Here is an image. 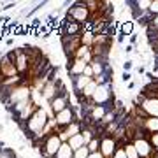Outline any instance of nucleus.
<instances>
[{"mask_svg": "<svg viewBox=\"0 0 158 158\" xmlns=\"http://www.w3.org/2000/svg\"><path fill=\"white\" fill-rule=\"evenodd\" d=\"M107 107L106 106H91L90 109V119H93L95 123H100L102 119H104V116L107 114Z\"/></svg>", "mask_w": 158, "mask_h": 158, "instance_id": "obj_13", "label": "nucleus"}, {"mask_svg": "<svg viewBox=\"0 0 158 158\" xmlns=\"http://www.w3.org/2000/svg\"><path fill=\"white\" fill-rule=\"evenodd\" d=\"M149 142H151V146L155 148V151L158 149V134H151V135H148Z\"/></svg>", "mask_w": 158, "mask_h": 158, "instance_id": "obj_25", "label": "nucleus"}, {"mask_svg": "<svg viewBox=\"0 0 158 158\" xmlns=\"http://www.w3.org/2000/svg\"><path fill=\"white\" fill-rule=\"evenodd\" d=\"M90 18H91V11L88 9L85 2H74L67 11V19L79 23V25H86Z\"/></svg>", "mask_w": 158, "mask_h": 158, "instance_id": "obj_2", "label": "nucleus"}, {"mask_svg": "<svg viewBox=\"0 0 158 158\" xmlns=\"http://www.w3.org/2000/svg\"><path fill=\"white\" fill-rule=\"evenodd\" d=\"M88 149H90V153L100 151V137H93V141L88 144Z\"/></svg>", "mask_w": 158, "mask_h": 158, "instance_id": "obj_21", "label": "nucleus"}, {"mask_svg": "<svg viewBox=\"0 0 158 158\" xmlns=\"http://www.w3.org/2000/svg\"><path fill=\"white\" fill-rule=\"evenodd\" d=\"M69 107V98H67V93L62 90V93L55 98V100L49 104V109H51V113H53V116L58 113H62L63 109H67Z\"/></svg>", "mask_w": 158, "mask_h": 158, "instance_id": "obj_11", "label": "nucleus"}, {"mask_svg": "<svg viewBox=\"0 0 158 158\" xmlns=\"http://www.w3.org/2000/svg\"><path fill=\"white\" fill-rule=\"evenodd\" d=\"M53 121H55V125L58 127V132L62 128H65V127H69L70 123H74L76 121V113H74V109L69 106L67 109H63L62 113H58L53 116Z\"/></svg>", "mask_w": 158, "mask_h": 158, "instance_id": "obj_7", "label": "nucleus"}, {"mask_svg": "<svg viewBox=\"0 0 158 158\" xmlns=\"http://www.w3.org/2000/svg\"><path fill=\"white\" fill-rule=\"evenodd\" d=\"M88 158H104V155H102L100 151H97V153H90V156Z\"/></svg>", "mask_w": 158, "mask_h": 158, "instance_id": "obj_30", "label": "nucleus"}, {"mask_svg": "<svg viewBox=\"0 0 158 158\" xmlns=\"http://www.w3.org/2000/svg\"><path fill=\"white\" fill-rule=\"evenodd\" d=\"M69 146L72 148L74 151H77L79 148L86 146V144H85V141H83V135H81V134H77V135H74L72 139H69Z\"/></svg>", "mask_w": 158, "mask_h": 158, "instance_id": "obj_17", "label": "nucleus"}, {"mask_svg": "<svg viewBox=\"0 0 158 158\" xmlns=\"http://www.w3.org/2000/svg\"><path fill=\"white\" fill-rule=\"evenodd\" d=\"M130 79H132V74H130V72H123L121 81H123V83H130Z\"/></svg>", "mask_w": 158, "mask_h": 158, "instance_id": "obj_29", "label": "nucleus"}, {"mask_svg": "<svg viewBox=\"0 0 158 158\" xmlns=\"http://www.w3.org/2000/svg\"><path fill=\"white\" fill-rule=\"evenodd\" d=\"M90 63H86L85 60H81V58H72V62L69 65V74L72 76V77H77V76H83L85 74V69L88 67Z\"/></svg>", "mask_w": 158, "mask_h": 158, "instance_id": "obj_12", "label": "nucleus"}, {"mask_svg": "<svg viewBox=\"0 0 158 158\" xmlns=\"http://www.w3.org/2000/svg\"><path fill=\"white\" fill-rule=\"evenodd\" d=\"M132 67H134V62H132V60L123 62V72H130V70H132Z\"/></svg>", "mask_w": 158, "mask_h": 158, "instance_id": "obj_26", "label": "nucleus"}, {"mask_svg": "<svg viewBox=\"0 0 158 158\" xmlns=\"http://www.w3.org/2000/svg\"><path fill=\"white\" fill-rule=\"evenodd\" d=\"M85 76H86V77L93 79V69H91V65H88V67L85 69Z\"/></svg>", "mask_w": 158, "mask_h": 158, "instance_id": "obj_28", "label": "nucleus"}, {"mask_svg": "<svg viewBox=\"0 0 158 158\" xmlns=\"http://www.w3.org/2000/svg\"><path fill=\"white\" fill-rule=\"evenodd\" d=\"M88 156H90L88 146H83V148H79L77 151H74V158H88Z\"/></svg>", "mask_w": 158, "mask_h": 158, "instance_id": "obj_22", "label": "nucleus"}, {"mask_svg": "<svg viewBox=\"0 0 158 158\" xmlns=\"http://www.w3.org/2000/svg\"><path fill=\"white\" fill-rule=\"evenodd\" d=\"M118 139H114V135H107L104 134L100 137V153L104 155V158H113L116 149H118Z\"/></svg>", "mask_w": 158, "mask_h": 158, "instance_id": "obj_6", "label": "nucleus"}, {"mask_svg": "<svg viewBox=\"0 0 158 158\" xmlns=\"http://www.w3.org/2000/svg\"><path fill=\"white\" fill-rule=\"evenodd\" d=\"M14 65H16L19 76H23L25 72L30 70V56L27 55V51L23 49V48L14 49Z\"/></svg>", "mask_w": 158, "mask_h": 158, "instance_id": "obj_8", "label": "nucleus"}, {"mask_svg": "<svg viewBox=\"0 0 158 158\" xmlns=\"http://www.w3.org/2000/svg\"><path fill=\"white\" fill-rule=\"evenodd\" d=\"M137 125L141 127V130L148 135H151V134H158V118H151V116H146L144 119H139L135 118Z\"/></svg>", "mask_w": 158, "mask_h": 158, "instance_id": "obj_10", "label": "nucleus"}, {"mask_svg": "<svg viewBox=\"0 0 158 158\" xmlns=\"http://www.w3.org/2000/svg\"><path fill=\"white\" fill-rule=\"evenodd\" d=\"M81 130H83V123H81L79 119H76L74 123H70L69 127H65V128L60 130V132H58V135H60L62 142H69V139H72L74 135L81 134Z\"/></svg>", "mask_w": 158, "mask_h": 158, "instance_id": "obj_9", "label": "nucleus"}, {"mask_svg": "<svg viewBox=\"0 0 158 158\" xmlns=\"http://www.w3.org/2000/svg\"><path fill=\"white\" fill-rule=\"evenodd\" d=\"M118 28H119V34L121 35L130 37V35H134V32H135V21L121 23V25H118Z\"/></svg>", "mask_w": 158, "mask_h": 158, "instance_id": "obj_15", "label": "nucleus"}, {"mask_svg": "<svg viewBox=\"0 0 158 158\" xmlns=\"http://www.w3.org/2000/svg\"><path fill=\"white\" fill-rule=\"evenodd\" d=\"M111 100H113V83H107V85L97 86V90L90 102L93 106H107Z\"/></svg>", "mask_w": 158, "mask_h": 158, "instance_id": "obj_3", "label": "nucleus"}, {"mask_svg": "<svg viewBox=\"0 0 158 158\" xmlns=\"http://www.w3.org/2000/svg\"><path fill=\"white\" fill-rule=\"evenodd\" d=\"M93 40H95L93 30H83V34H81V44L88 46V48H93Z\"/></svg>", "mask_w": 158, "mask_h": 158, "instance_id": "obj_16", "label": "nucleus"}, {"mask_svg": "<svg viewBox=\"0 0 158 158\" xmlns=\"http://www.w3.org/2000/svg\"><path fill=\"white\" fill-rule=\"evenodd\" d=\"M72 81H74V91H76V93H83V90H85L86 86L90 85L93 79H91V77H86L85 74H83V76L72 77Z\"/></svg>", "mask_w": 158, "mask_h": 158, "instance_id": "obj_14", "label": "nucleus"}, {"mask_svg": "<svg viewBox=\"0 0 158 158\" xmlns=\"http://www.w3.org/2000/svg\"><path fill=\"white\" fill-rule=\"evenodd\" d=\"M139 102V107L146 113V116H151V118H158V98L156 97H144L141 95L137 98Z\"/></svg>", "mask_w": 158, "mask_h": 158, "instance_id": "obj_5", "label": "nucleus"}, {"mask_svg": "<svg viewBox=\"0 0 158 158\" xmlns=\"http://www.w3.org/2000/svg\"><path fill=\"white\" fill-rule=\"evenodd\" d=\"M12 44H14V39H7L6 40V46H12Z\"/></svg>", "mask_w": 158, "mask_h": 158, "instance_id": "obj_31", "label": "nucleus"}, {"mask_svg": "<svg viewBox=\"0 0 158 158\" xmlns=\"http://www.w3.org/2000/svg\"><path fill=\"white\" fill-rule=\"evenodd\" d=\"M149 27H151V30L158 32V16H153V18H151V23H149Z\"/></svg>", "mask_w": 158, "mask_h": 158, "instance_id": "obj_27", "label": "nucleus"}, {"mask_svg": "<svg viewBox=\"0 0 158 158\" xmlns=\"http://www.w3.org/2000/svg\"><path fill=\"white\" fill-rule=\"evenodd\" d=\"M121 146H123V149H125V153H127L128 158H139V153H137L134 142H125V144H121Z\"/></svg>", "mask_w": 158, "mask_h": 158, "instance_id": "obj_19", "label": "nucleus"}, {"mask_svg": "<svg viewBox=\"0 0 158 158\" xmlns=\"http://www.w3.org/2000/svg\"><path fill=\"white\" fill-rule=\"evenodd\" d=\"M149 14L158 16V0H151V6H149Z\"/></svg>", "mask_w": 158, "mask_h": 158, "instance_id": "obj_23", "label": "nucleus"}, {"mask_svg": "<svg viewBox=\"0 0 158 158\" xmlns=\"http://www.w3.org/2000/svg\"><path fill=\"white\" fill-rule=\"evenodd\" d=\"M155 158H158V149H156V151H155Z\"/></svg>", "mask_w": 158, "mask_h": 158, "instance_id": "obj_32", "label": "nucleus"}, {"mask_svg": "<svg viewBox=\"0 0 158 158\" xmlns=\"http://www.w3.org/2000/svg\"><path fill=\"white\" fill-rule=\"evenodd\" d=\"M113 158H128L127 156V153H125V149H123V146L119 144L118 146V149H116V153H114V156Z\"/></svg>", "mask_w": 158, "mask_h": 158, "instance_id": "obj_24", "label": "nucleus"}, {"mask_svg": "<svg viewBox=\"0 0 158 158\" xmlns=\"http://www.w3.org/2000/svg\"><path fill=\"white\" fill-rule=\"evenodd\" d=\"M153 158H155V156H153Z\"/></svg>", "mask_w": 158, "mask_h": 158, "instance_id": "obj_34", "label": "nucleus"}, {"mask_svg": "<svg viewBox=\"0 0 158 158\" xmlns=\"http://www.w3.org/2000/svg\"><path fill=\"white\" fill-rule=\"evenodd\" d=\"M62 144L63 142L58 135V132H51V134H46L40 139V144L37 142L35 148H40V158H55L56 153L60 151Z\"/></svg>", "mask_w": 158, "mask_h": 158, "instance_id": "obj_1", "label": "nucleus"}, {"mask_svg": "<svg viewBox=\"0 0 158 158\" xmlns=\"http://www.w3.org/2000/svg\"><path fill=\"white\" fill-rule=\"evenodd\" d=\"M97 86H98V85H97V81H95V79H93V81H91L90 85H88V86H86V88H85V90H83V93H81V95L85 97L86 100H91V97H93V93H95Z\"/></svg>", "mask_w": 158, "mask_h": 158, "instance_id": "obj_18", "label": "nucleus"}, {"mask_svg": "<svg viewBox=\"0 0 158 158\" xmlns=\"http://www.w3.org/2000/svg\"><path fill=\"white\" fill-rule=\"evenodd\" d=\"M0 158H2V151H0Z\"/></svg>", "mask_w": 158, "mask_h": 158, "instance_id": "obj_33", "label": "nucleus"}, {"mask_svg": "<svg viewBox=\"0 0 158 158\" xmlns=\"http://www.w3.org/2000/svg\"><path fill=\"white\" fill-rule=\"evenodd\" d=\"M134 146H135L137 153H139V158H153L155 156V148L151 146V142L144 134L142 135H137L134 139Z\"/></svg>", "mask_w": 158, "mask_h": 158, "instance_id": "obj_4", "label": "nucleus"}, {"mask_svg": "<svg viewBox=\"0 0 158 158\" xmlns=\"http://www.w3.org/2000/svg\"><path fill=\"white\" fill-rule=\"evenodd\" d=\"M81 135H83V141H85L86 146H88V144L93 141V137H95V135H93V130L88 128V127H86V128L83 127V130H81Z\"/></svg>", "mask_w": 158, "mask_h": 158, "instance_id": "obj_20", "label": "nucleus"}]
</instances>
